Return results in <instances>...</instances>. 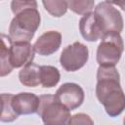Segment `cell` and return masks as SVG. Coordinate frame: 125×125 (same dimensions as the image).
I'll list each match as a JSON object with an SVG mask.
<instances>
[{
    "instance_id": "cell-19",
    "label": "cell",
    "mask_w": 125,
    "mask_h": 125,
    "mask_svg": "<svg viewBox=\"0 0 125 125\" xmlns=\"http://www.w3.org/2000/svg\"><path fill=\"white\" fill-rule=\"evenodd\" d=\"M112 5H117L119 6L123 11H125V1H116V2H110Z\"/></svg>"
},
{
    "instance_id": "cell-8",
    "label": "cell",
    "mask_w": 125,
    "mask_h": 125,
    "mask_svg": "<svg viewBox=\"0 0 125 125\" xmlns=\"http://www.w3.org/2000/svg\"><path fill=\"white\" fill-rule=\"evenodd\" d=\"M34 47L29 42H13L9 45V62L13 68L23 67L32 62L34 59Z\"/></svg>"
},
{
    "instance_id": "cell-9",
    "label": "cell",
    "mask_w": 125,
    "mask_h": 125,
    "mask_svg": "<svg viewBox=\"0 0 125 125\" xmlns=\"http://www.w3.org/2000/svg\"><path fill=\"white\" fill-rule=\"evenodd\" d=\"M62 44V34L56 30H49L38 37L33 47L40 56H50L57 52Z\"/></svg>"
},
{
    "instance_id": "cell-15",
    "label": "cell",
    "mask_w": 125,
    "mask_h": 125,
    "mask_svg": "<svg viewBox=\"0 0 125 125\" xmlns=\"http://www.w3.org/2000/svg\"><path fill=\"white\" fill-rule=\"evenodd\" d=\"M14 95L12 94H2V114L1 121L2 122H13L18 118V114L15 112L12 106V100Z\"/></svg>"
},
{
    "instance_id": "cell-11",
    "label": "cell",
    "mask_w": 125,
    "mask_h": 125,
    "mask_svg": "<svg viewBox=\"0 0 125 125\" xmlns=\"http://www.w3.org/2000/svg\"><path fill=\"white\" fill-rule=\"evenodd\" d=\"M79 30L82 37L90 42H95L101 39L104 34L100 28L95 13L84 15L79 21Z\"/></svg>"
},
{
    "instance_id": "cell-4",
    "label": "cell",
    "mask_w": 125,
    "mask_h": 125,
    "mask_svg": "<svg viewBox=\"0 0 125 125\" xmlns=\"http://www.w3.org/2000/svg\"><path fill=\"white\" fill-rule=\"evenodd\" d=\"M124 44L119 33H107L102 37L97 49V62L100 66H115L123 53Z\"/></svg>"
},
{
    "instance_id": "cell-13",
    "label": "cell",
    "mask_w": 125,
    "mask_h": 125,
    "mask_svg": "<svg viewBox=\"0 0 125 125\" xmlns=\"http://www.w3.org/2000/svg\"><path fill=\"white\" fill-rule=\"evenodd\" d=\"M61 78L60 71L57 67L52 65L40 66V84L44 88L55 87Z\"/></svg>"
},
{
    "instance_id": "cell-12",
    "label": "cell",
    "mask_w": 125,
    "mask_h": 125,
    "mask_svg": "<svg viewBox=\"0 0 125 125\" xmlns=\"http://www.w3.org/2000/svg\"><path fill=\"white\" fill-rule=\"evenodd\" d=\"M20 82L26 87H36L40 84V66L30 62L19 72Z\"/></svg>"
},
{
    "instance_id": "cell-3",
    "label": "cell",
    "mask_w": 125,
    "mask_h": 125,
    "mask_svg": "<svg viewBox=\"0 0 125 125\" xmlns=\"http://www.w3.org/2000/svg\"><path fill=\"white\" fill-rule=\"evenodd\" d=\"M38 115L45 125H67L70 119V111L53 95H41L39 97Z\"/></svg>"
},
{
    "instance_id": "cell-2",
    "label": "cell",
    "mask_w": 125,
    "mask_h": 125,
    "mask_svg": "<svg viewBox=\"0 0 125 125\" xmlns=\"http://www.w3.org/2000/svg\"><path fill=\"white\" fill-rule=\"evenodd\" d=\"M15 17L9 26V36L13 42H29L41 21L36 1H12Z\"/></svg>"
},
{
    "instance_id": "cell-18",
    "label": "cell",
    "mask_w": 125,
    "mask_h": 125,
    "mask_svg": "<svg viewBox=\"0 0 125 125\" xmlns=\"http://www.w3.org/2000/svg\"><path fill=\"white\" fill-rule=\"evenodd\" d=\"M67 125H95L93 119L86 113L80 112L72 115Z\"/></svg>"
},
{
    "instance_id": "cell-17",
    "label": "cell",
    "mask_w": 125,
    "mask_h": 125,
    "mask_svg": "<svg viewBox=\"0 0 125 125\" xmlns=\"http://www.w3.org/2000/svg\"><path fill=\"white\" fill-rule=\"evenodd\" d=\"M68 2V8L78 15H87L91 13L95 6V1L93 0H71Z\"/></svg>"
},
{
    "instance_id": "cell-10",
    "label": "cell",
    "mask_w": 125,
    "mask_h": 125,
    "mask_svg": "<svg viewBox=\"0 0 125 125\" xmlns=\"http://www.w3.org/2000/svg\"><path fill=\"white\" fill-rule=\"evenodd\" d=\"M39 97L33 93L21 92L14 95L12 100V106L15 112L20 114H32L38 111Z\"/></svg>"
},
{
    "instance_id": "cell-7",
    "label": "cell",
    "mask_w": 125,
    "mask_h": 125,
    "mask_svg": "<svg viewBox=\"0 0 125 125\" xmlns=\"http://www.w3.org/2000/svg\"><path fill=\"white\" fill-rule=\"evenodd\" d=\"M56 98L69 110L79 107L85 99V94L81 86L76 83H64L56 92Z\"/></svg>"
},
{
    "instance_id": "cell-5",
    "label": "cell",
    "mask_w": 125,
    "mask_h": 125,
    "mask_svg": "<svg viewBox=\"0 0 125 125\" xmlns=\"http://www.w3.org/2000/svg\"><path fill=\"white\" fill-rule=\"evenodd\" d=\"M95 16L103 34L119 33L123 29V19L120 12L109 2H100L95 8Z\"/></svg>"
},
{
    "instance_id": "cell-16",
    "label": "cell",
    "mask_w": 125,
    "mask_h": 125,
    "mask_svg": "<svg viewBox=\"0 0 125 125\" xmlns=\"http://www.w3.org/2000/svg\"><path fill=\"white\" fill-rule=\"evenodd\" d=\"M42 4L44 5V8L46 9V11L52 15L53 17H57L60 18L62 16H63L67 9H68V2L67 1H43Z\"/></svg>"
},
{
    "instance_id": "cell-20",
    "label": "cell",
    "mask_w": 125,
    "mask_h": 125,
    "mask_svg": "<svg viewBox=\"0 0 125 125\" xmlns=\"http://www.w3.org/2000/svg\"><path fill=\"white\" fill-rule=\"evenodd\" d=\"M123 125H125V117H124V119H123Z\"/></svg>"
},
{
    "instance_id": "cell-14",
    "label": "cell",
    "mask_w": 125,
    "mask_h": 125,
    "mask_svg": "<svg viewBox=\"0 0 125 125\" xmlns=\"http://www.w3.org/2000/svg\"><path fill=\"white\" fill-rule=\"evenodd\" d=\"M11 38L5 34L1 35V76L4 77L14 69L9 62V45Z\"/></svg>"
},
{
    "instance_id": "cell-6",
    "label": "cell",
    "mask_w": 125,
    "mask_h": 125,
    "mask_svg": "<svg viewBox=\"0 0 125 125\" xmlns=\"http://www.w3.org/2000/svg\"><path fill=\"white\" fill-rule=\"evenodd\" d=\"M88 59V47L80 42H74L62 50L60 57V63L66 71H76L87 63Z\"/></svg>"
},
{
    "instance_id": "cell-1",
    "label": "cell",
    "mask_w": 125,
    "mask_h": 125,
    "mask_svg": "<svg viewBox=\"0 0 125 125\" xmlns=\"http://www.w3.org/2000/svg\"><path fill=\"white\" fill-rule=\"evenodd\" d=\"M96 96L110 117L118 116L125 109V94L120 85V74L114 66H99Z\"/></svg>"
}]
</instances>
